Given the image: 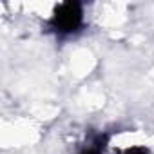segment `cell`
Instances as JSON below:
<instances>
[{"instance_id": "obj_1", "label": "cell", "mask_w": 154, "mask_h": 154, "mask_svg": "<svg viewBox=\"0 0 154 154\" xmlns=\"http://www.w3.org/2000/svg\"><path fill=\"white\" fill-rule=\"evenodd\" d=\"M84 22V11L78 2H65L56 8L53 18L49 20L51 29L56 35H72L82 27Z\"/></svg>"}]
</instances>
